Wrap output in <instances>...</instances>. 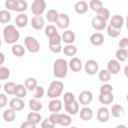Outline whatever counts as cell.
Instances as JSON below:
<instances>
[{"instance_id":"cell-1","label":"cell","mask_w":128,"mask_h":128,"mask_svg":"<svg viewBox=\"0 0 128 128\" xmlns=\"http://www.w3.org/2000/svg\"><path fill=\"white\" fill-rule=\"evenodd\" d=\"M3 37L7 44H15L20 38V33L14 25L9 24L6 25L3 29Z\"/></svg>"},{"instance_id":"cell-2","label":"cell","mask_w":128,"mask_h":128,"mask_svg":"<svg viewBox=\"0 0 128 128\" xmlns=\"http://www.w3.org/2000/svg\"><path fill=\"white\" fill-rule=\"evenodd\" d=\"M68 63L63 58H58L54 61L53 65V74L57 78H65L68 72Z\"/></svg>"},{"instance_id":"cell-3","label":"cell","mask_w":128,"mask_h":128,"mask_svg":"<svg viewBox=\"0 0 128 128\" xmlns=\"http://www.w3.org/2000/svg\"><path fill=\"white\" fill-rule=\"evenodd\" d=\"M64 88V84L63 82L59 81V80H54L50 83L48 90H47V96L51 99L53 98H58L59 96H61L62 91Z\"/></svg>"},{"instance_id":"cell-4","label":"cell","mask_w":128,"mask_h":128,"mask_svg":"<svg viewBox=\"0 0 128 128\" xmlns=\"http://www.w3.org/2000/svg\"><path fill=\"white\" fill-rule=\"evenodd\" d=\"M24 44L26 49L30 53H37L40 50V44L39 42L32 36H27L24 39Z\"/></svg>"},{"instance_id":"cell-5","label":"cell","mask_w":128,"mask_h":128,"mask_svg":"<svg viewBox=\"0 0 128 128\" xmlns=\"http://www.w3.org/2000/svg\"><path fill=\"white\" fill-rule=\"evenodd\" d=\"M46 9V2L44 0H34L31 5V12L34 16H41Z\"/></svg>"},{"instance_id":"cell-6","label":"cell","mask_w":128,"mask_h":128,"mask_svg":"<svg viewBox=\"0 0 128 128\" xmlns=\"http://www.w3.org/2000/svg\"><path fill=\"white\" fill-rule=\"evenodd\" d=\"M84 69H85V72L88 75H95L99 70V64H98V62L96 60L90 59V60L86 61Z\"/></svg>"},{"instance_id":"cell-7","label":"cell","mask_w":128,"mask_h":128,"mask_svg":"<svg viewBox=\"0 0 128 128\" xmlns=\"http://www.w3.org/2000/svg\"><path fill=\"white\" fill-rule=\"evenodd\" d=\"M56 25L58 28L60 29H66L69 24H70V19H69V16L65 13H59L58 14V18L56 20Z\"/></svg>"},{"instance_id":"cell-8","label":"cell","mask_w":128,"mask_h":128,"mask_svg":"<svg viewBox=\"0 0 128 128\" xmlns=\"http://www.w3.org/2000/svg\"><path fill=\"white\" fill-rule=\"evenodd\" d=\"M92 99H93V94H92L91 91H88V90L82 91L79 94V97H78V100H79L80 104L83 105V106H86V105L90 104Z\"/></svg>"},{"instance_id":"cell-9","label":"cell","mask_w":128,"mask_h":128,"mask_svg":"<svg viewBox=\"0 0 128 128\" xmlns=\"http://www.w3.org/2000/svg\"><path fill=\"white\" fill-rule=\"evenodd\" d=\"M96 117H97V120L101 123H105L109 120V117H110V111L107 107H100L97 111V114H96Z\"/></svg>"},{"instance_id":"cell-10","label":"cell","mask_w":128,"mask_h":128,"mask_svg":"<svg viewBox=\"0 0 128 128\" xmlns=\"http://www.w3.org/2000/svg\"><path fill=\"white\" fill-rule=\"evenodd\" d=\"M121 66H120V62L116 59H111L108 61L107 63V70L110 72V74H118L120 72Z\"/></svg>"},{"instance_id":"cell-11","label":"cell","mask_w":128,"mask_h":128,"mask_svg":"<svg viewBox=\"0 0 128 128\" xmlns=\"http://www.w3.org/2000/svg\"><path fill=\"white\" fill-rule=\"evenodd\" d=\"M9 107H10L11 109H13L14 111L17 112V111H21V110L24 109L25 103H24V101L22 100V98L16 97V98H13V99L10 100V102H9Z\"/></svg>"},{"instance_id":"cell-12","label":"cell","mask_w":128,"mask_h":128,"mask_svg":"<svg viewBox=\"0 0 128 128\" xmlns=\"http://www.w3.org/2000/svg\"><path fill=\"white\" fill-rule=\"evenodd\" d=\"M65 111L69 115H76L79 112V103L76 100H74L70 103H66L65 104Z\"/></svg>"},{"instance_id":"cell-13","label":"cell","mask_w":128,"mask_h":128,"mask_svg":"<svg viewBox=\"0 0 128 128\" xmlns=\"http://www.w3.org/2000/svg\"><path fill=\"white\" fill-rule=\"evenodd\" d=\"M88 3L84 0H80L75 3L74 5V10L77 14H85L88 11Z\"/></svg>"},{"instance_id":"cell-14","label":"cell","mask_w":128,"mask_h":128,"mask_svg":"<svg viewBox=\"0 0 128 128\" xmlns=\"http://www.w3.org/2000/svg\"><path fill=\"white\" fill-rule=\"evenodd\" d=\"M90 42L94 46H100L104 43V35L100 32H95L90 36Z\"/></svg>"},{"instance_id":"cell-15","label":"cell","mask_w":128,"mask_h":128,"mask_svg":"<svg viewBox=\"0 0 128 128\" xmlns=\"http://www.w3.org/2000/svg\"><path fill=\"white\" fill-rule=\"evenodd\" d=\"M109 25H111V26H112V27H114V28L121 29V28L123 27V25H124V18H123L121 15L116 14V15L112 16V18H111V20H110V24H109Z\"/></svg>"},{"instance_id":"cell-16","label":"cell","mask_w":128,"mask_h":128,"mask_svg":"<svg viewBox=\"0 0 128 128\" xmlns=\"http://www.w3.org/2000/svg\"><path fill=\"white\" fill-rule=\"evenodd\" d=\"M75 33L72 31V30H66L63 32V34L61 35V39L64 43L66 44H72L74 41H75Z\"/></svg>"},{"instance_id":"cell-17","label":"cell","mask_w":128,"mask_h":128,"mask_svg":"<svg viewBox=\"0 0 128 128\" xmlns=\"http://www.w3.org/2000/svg\"><path fill=\"white\" fill-rule=\"evenodd\" d=\"M68 67L73 71V72H79L81 69H82V61L77 58V57H73L69 64H68Z\"/></svg>"},{"instance_id":"cell-18","label":"cell","mask_w":128,"mask_h":128,"mask_svg":"<svg viewBox=\"0 0 128 128\" xmlns=\"http://www.w3.org/2000/svg\"><path fill=\"white\" fill-rule=\"evenodd\" d=\"M91 24H92V27H93L95 30H98V31H102V30H104V29L106 28V26H107L106 21H104V20L98 18L97 16L94 17V18L92 19Z\"/></svg>"},{"instance_id":"cell-19","label":"cell","mask_w":128,"mask_h":128,"mask_svg":"<svg viewBox=\"0 0 128 128\" xmlns=\"http://www.w3.org/2000/svg\"><path fill=\"white\" fill-rule=\"evenodd\" d=\"M48 109L51 112H59L62 109V102L58 98H53L48 103Z\"/></svg>"},{"instance_id":"cell-20","label":"cell","mask_w":128,"mask_h":128,"mask_svg":"<svg viewBox=\"0 0 128 128\" xmlns=\"http://www.w3.org/2000/svg\"><path fill=\"white\" fill-rule=\"evenodd\" d=\"M15 24L19 28H24L28 24V16L24 13H19V15L15 18Z\"/></svg>"},{"instance_id":"cell-21","label":"cell","mask_w":128,"mask_h":128,"mask_svg":"<svg viewBox=\"0 0 128 128\" xmlns=\"http://www.w3.org/2000/svg\"><path fill=\"white\" fill-rule=\"evenodd\" d=\"M80 118L84 121H89L93 118V111L91 108L84 106L81 110H80Z\"/></svg>"},{"instance_id":"cell-22","label":"cell","mask_w":128,"mask_h":128,"mask_svg":"<svg viewBox=\"0 0 128 128\" xmlns=\"http://www.w3.org/2000/svg\"><path fill=\"white\" fill-rule=\"evenodd\" d=\"M31 26L35 30H41L44 26V19L42 16H34L31 19Z\"/></svg>"},{"instance_id":"cell-23","label":"cell","mask_w":128,"mask_h":128,"mask_svg":"<svg viewBox=\"0 0 128 128\" xmlns=\"http://www.w3.org/2000/svg\"><path fill=\"white\" fill-rule=\"evenodd\" d=\"M98 99H99V102L101 104L109 105V104H111L114 101V95H113V93H107V94L100 93Z\"/></svg>"},{"instance_id":"cell-24","label":"cell","mask_w":128,"mask_h":128,"mask_svg":"<svg viewBox=\"0 0 128 128\" xmlns=\"http://www.w3.org/2000/svg\"><path fill=\"white\" fill-rule=\"evenodd\" d=\"M71 117L68 114L65 113H59V118H58V124L61 126H69L71 124Z\"/></svg>"},{"instance_id":"cell-25","label":"cell","mask_w":128,"mask_h":128,"mask_svg":"<svg viewBox=\"0 0 128 128\" xmlns=\"http://www.w3.org/2000/svg\"><path fill=\"white\" fill-rule=\"evenodd\" d=\"M11 51H12L13 55L16 57H22L25 54V48L20 44H13Z\"/></svg>"},{"instance_id":"cell-26","label":"cell","mask_w":128,"mask_h":128,"mask_svg":"<svg viewBox=\"0 0 128 128\" xmlns=\"http://www.w3.org/2000/svg\"><path fill=\"white\" fill-rule=\"evenodd\" d=\"M111 114H112V116H114L116 118H119V117L123 116V114H124L123 106H121L120 104H114L111 108Z\"/></svg>"},{"instance_id":"cell-27","label":"cell","mask_w":128,"mask_h":128,"mask_svg":"<svg viewBox=\"0 0 128 128\" xmlns=\"http://www.w3.org/2000/svg\"><path fill=\"white\" fill-rule=\"evenodd\" d=\"M15 118H16V111H14L13 109L9 108L3 112V119L6 122H12L15 120Z\"/></svg>"},{"instance_id":"cell-28","label":"cell","mask_w":128,"mask_h":128,"mask_svg":"<svg viewBox=\"0 0 128 128\" xmlns=\"http://www.w3.org/2000/svg\"><path fill=\"white\" fill-rule=\"evenodd\" d=\"M27 94V89L25 87V85H22V84H17L16 87H15V92H14V95L18 98H24Z\"/></svg>"},{"instance_id":"cell-29","label":"cell","mask_w":128,"mask_h":128,"mask_svg":"<svg viewBox=\"0 0 128 128\" xmlns=\"http://www.w3.org/2000/svg\"><path fill=\"white\" fill-rule=\"evenodd\" d=\"M27 120L37 125V124L40 123V121L42 120V116H41L40 113H38V112H36V111H33V112H30V113L27 115Z\"/></svg>"},{"instance_id":"cell-30","label":"cell","mask_w":128,"mask_h":128,"mask_svg":"<svg viewBox=\"0 0 128 128\" xmlns=\"http://www.w3.org/2000/svg\"><path fill=\"white\" fill-rule=\"evenodd\" d=\"M28 7V4L25 0H16V3H15V7H14V10L13 11H16V12H19V13H23Z\"/></svg>"},{"instance_id":"cell-31","label":"cell","mask_w":128,"mask_h":128,"mask_svg":"<svg viewBox=\"0 0 128 128\" xmlns=\"http://www.w3.org/2000/svg\"><path fill=\"white\" fill-rule=\"evenodd\" d=\"M115 56H116V60H118L119 62H124L128 58V51H127V49H121V48H119L116 51Z\"/></svg>"},{"instance_id":"cell-32","label":"cell","mask_w":128,"mask_h":128,"mask_svg":"<svg viewBox=\"0 0 128 128\" xmlns=\"http://www.w3.org/2000/svg\"><path fill=\"white\" fill-rule=\"evenodd\" d=\"M42 107H43V105H42V103L38 99L34 98V99H30L29 100V108L32 111L38 112V111H40L42 109Z\"/></svg>"},{"instance_id":"cell-33","label":"cell","mask_w":128,"mask_h":128,"mask_svg":"<svg viewBox=\"0 0 128 128\" xmlns=\"http://www.w3.org/2000/svg\"><path fill=\"white\" fill-rule=\"evenodd\" d=\"M62 51L67 56H74L77 53V47L74 46L73 44H67L64 48H62Z\"/></svg>"},{"instance_id":"cell-34","label":"cell","mask_w":128,"mask_h":128,"mask_svg":"<svg viewBox=\"0 0 128 128\" xmlns=\"http://www.w3.org/2000/svg\"><path fill=\"white\" fill-rule=\"evenodd\" d=\"M88 6H89V8H90L92 11H94V12L97 13L100 9L103 8V3H102L101 0H91V1L89 2Z\"/></svg>"},{"instance_id":"cell-35","label":"cell","mask_w":128,"mask_h":128,"mask_svg":"<svg viewBox=\"0 0 128 128\" xmlns=\"http://www.w3.org/2000/svg\"><path fill=\"white\" fill-rule=\"evenodd\" d=\"M24 85L26 87L27 90L29 91H33L35 89V87L37 86V80L34 78V77H28L25 82H24Z\"/></svg>"},{"instance_id":"cell-36","label":"cell","mask_w":128,"mask_h":128,"mask_svg":"<svg viewBox=\"0 0 128 128\" xmlns=\"http://www.w3.org/2000/svg\"><path fill=\"white\" fill-rule=\"evenodd\" d=\"M98 77H99V80L106 83V82H109L110 79H111V74L110 72L107 70V69H102L99 71V74H98Z\"/></svg>"},{"instance_id":"cell-37","label":"cell","mask_w":128,"mask_h":128,"mask_svg":"<svg viewBox=\"0 0 128 128\" xmlns=\"http://www.w3.org/2000/svg\"><path fill=\"white\" fill-rule=\"evenodd\" d=\"M15 87H16V84L14 82H6L3 86V89L5 91L6 94L8 95H14V92H15Z\"/></svg>"},{"instance_id":"cell-38","label":"cell","mask_w":128,"mask_h":128,"mask_svg":"<svg viewBox=\"0 0 128 128\" xmlns=\"http://www.w3.org/2000/svg\"><path fill=\"white\" fill-rule=\"evenodd\" d=\"M58 14L59 13L55 9H50V10H48V12L46 14V19L51 23H55L58 18Z\"/></svg>"},{"instance_id":"cell-39","label":"cell","mask_w":128,"mask_h":128,"mask_svg":"<svg viewBox=\"0 0 128 128\" xmlns=\"http://www.w3.org/2000/svg\"><path fill=\"white\" fill-rule=\"evenodd\" d=\"M11 20V14L8 10H1L0 11V23L6 24Z\"/></svg>"},{"instance_id":"cell-40","label":"cell","mask_w":128,"mask_h":128,"mask_svg":"<svg viewBox=\"0 0 128 128\" xmlns=\"http://www.w3.org/2000/svg\"><path fill=\"white\" fill-rule=\"evenodd\" d=\"M106 30H107V34H108L110 37H112V38L118 37V36L120 35V33H121V29L114 28V27H112L111 25L106 26Z\"/></svg>"},{"instance_id":"cell-41","label":"cell","mask_w":128,"mask_h":128,"mask_svg":"<svg viewBox=\"0 0 128 128\" xmlns=\"http://www.w3.org/2000/svg\"><path fill=\"white\" fill-rule=\"evenodd\" d=\"M97 17L104 20V21H107L109 18H110V11L107 9V8H102L100 9L98 12H97Z\"/></svg>"},{"instance_id":"cell-42","label":"cell","mask_w":128,"mask_h":128,"mask_svg":"<svg viewBox=\"0 0 128 128\" xmlns=\"http://www.w3.org/2000/svg\"><path fill=\"white\" fill-rule=\"evenodd\" d=\"M48 38H49V44H50V45L61 44L62 39H61V36H60V34H59L58 32L55 33V34H53L52 36H50V37H48Z\"/></svg>"},{"instance_id":"cell-43","label":"cell","mask_w":128,"mask_h":128,"mask_svg":"<svg viewBox=\"0 0 128 128\" xmlns=\"http://www.w3.org/2000/svg\"><path fill=\"white\" fill-rule=\"evenodd\" d=\"M33 91H34V98H36V99H41L45 93L44 88L42 86H39V85H37Z\"/></svg>"},{"instance_id":"cell-44","label":"cell","mask_w":128,"mask_h":128,"mask_svg":"<svg viewBox=\"0 0 128 128\" xmlns=\"http://www.w3.org/2000/svg\"><path fill=\"white\" fill-rule=\"evenodd\" d=\"M10 76V70L5 66H0V80H6Z\"/></svg>"},{"instance_id":"cell-45","label":"cell","mask_w":128,"mask_h":128,"mask_svg":"<svg viewBox=\"0 0 128 128\" xmlns=\"http://www.w3.org/2000/svg\"><path fill=\"white\" fill-rule=\"evenodd\" d=\"M112 92H113V87H112V85L108 84L107 82L104 83L100 87V93H102V94H107V93H112Z\"/></svg>"},{"instance_id":"cell-46","label":"cell","mask_w":128,"mask_h":128,"mask_svg":"<svg viewBox=\"0 0 128 128\" xmlns=\"http://www.w3.org/2000/svg\"><path fill=\"white\" fill-rule=\"evenodd\" d=\"M57 33V30H56V27L53 26V25H48L46 28H45V35L47 37H50L52 36L53 34Z\"/></svg>"},{"instance_id":"cell-47","label":"cell","mask_w":128,"mask_h":128,"mask_svg":"<svg viewBox=\"0 0 128 128\" xmlns=\"http://www.w3.org/2000/svg\"><path fill=\"white\" fill-rule=\"evenodd\" d=\"M41 127L42 128H54L55 127V124L49 118H46V119H44L41 122Z\"/></svg>"},{"instance_id":"cell-48","label":"cell","mask_w":128,"mask_h":128,"mask_svg":"<svg viewBox=\"0 0 128 128\" xmlns=\"http://www.w3.org/2000/svg\"><path fill=\"white\" fill-rule=\"evenodd\" d=\"M63 99H64V103L66 104V103H70V102L74 101L75 100V96L71 92H66L64 94V96H63Z\"/></svg>"},{"instance_id":"cell-49","label":"cell","mask_w":128,"mask_h":128,"mask_svg":"<svg viewBox=\"0 0 128 128\" xmlns=\"http://www.w3.org/2000/svg\"><path fill=\"white\" fill-rule=\"evenodd\" d=\"M49 50L53 53H60L62 51V46H61V44H57V45H50L49 44Z\"/></svg>"},{"instance_id":"cell-50","label":"cell","mask_w":128,"mask_h":128,"mask_svg":"<svg viewBox=\"0 0 128 128\" xmlns=\"http://www.w3.org/2000/svg\"><path fill=\"white\" fill-rule=\"evenodd\" d=\"M16 0H6L5 1V8L7 10H14Z\"/></svg>"},{"instance_id":"cell-51","label":"cell","mask_w":128,"mask_h":128,"mask_svg":"<svg viewBox=\"0 0 128 128\" xmlns=\"http://www.w3.org/2000/svg\"><path fill=\"white\" fill-rule=\"evenodd\" d=\"M7 96L4 93H0V108H3L7 105Z\"/></svg>"},{"instance_id":"cell-52","label":"cell","mask_w":128,"mask_h":128,"mask_svg":"<svg viewBox=\"0 0 128 128\" xmlns=\"http://www.w3.org/2000/svg\"><path fill=\"white\" fill-rule=\"evenodd\" d=\"M119 48H121V49H127L128 48V38L127 37H124V38H122L120 40Z\"/></svg>"},{"instance_id":"cell-53","label":"cell","mask_w":128,"mask_h":128,"mask_svg":"<svg viewBox=\"0 0 128 128\" xmlns=\"http://www.w3.org/2000/svg\"><path fill=\"white\" fill-rule=\"evenodd\" d=\"M58 118H59V113L58 112H53L50 116H49V119L56 125V124H58Z\"/></svg>"},{"instance_id":"cell-54","label":"cell","mask_w":128,"mask_h":128,"mask_svg":"<svg viewBox=\"0 0 128 128\" xmlns=\"http://www.w3.org/2000/svg\"><path fill=\"white\" fill-rule=\"evenodd\" d=\"M21 128H36V124H34V123L26 120L25 122H23L21 124Z\"/></svg>"},{"instance_id":"cell-55","label":"cell","mask_w":128,"mask_h":128,"mask_svg":"<svg viewBox=\"0 0 128 128\" xmlns=\"http://www.w3.org/2000/svg\"><path fill=\"white\" fill-rule=\"evenodd\" d=\"M4 61H5V55L2 52H0V66H2V64L4 63Z\"/></svg>"},{"instance_id":"cell-56","label":"cell","mask_w":128,"mask_h":128,"mask_svg":"<svg viewBox=\"0 0 128 128\" xmlns=\"http://www.w3.org/2000/svg\"><path fill=\"white\" fill-rule=\"evenodd\" d=\"M1 44H2V42H1V40H0V46H1Z\"/></svg>"},{"instance_id":"cell-57","label":"cell","mask_w":128,"mask_h":128,"mask_svg":"<svg viewBox=\"0 0 128 128\" xmlns=\"http://www.w3.org/2000/svg\"><path fill=\"white\" fill-rule=\"evenodd\" d=\"M0 89H1V84H0Z\"/></svg>"}]
</instances>
